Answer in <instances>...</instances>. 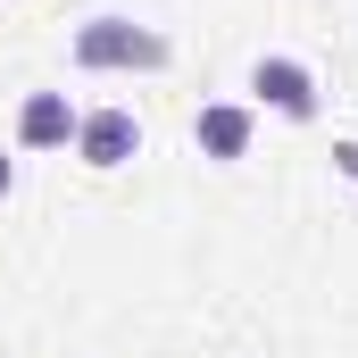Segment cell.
I'll return each mask as SVG.
<instances>
[{
	"instance_id": "cell-1",
	"label": "cell",
	"mask_w": 358,
	"mask_h": 358,
	"mask_svg": "<svg viewBox=\"0 0 358 358\" xmlns=\"http://www.w3.org/2000/svg\"><path fill=\"white\" fill-rule=\"evenodd\" d=\"M176 50L150 34V25H125V17H92V25H76V67H167Z\"/></svg>"
},
{
	"instance_id": "cell-2",
	"label": "cell",
	"mask_w": 358,
	"mask_h": 358,
	"mask_svg": "<svg viewBox=\"0 0 358 358\" xmlns=\"http://www.w3.org/2000/svg\"><path fill=\"white\" fill-rule=\"evenodd\" d=\"M134 150H142L134 108H92V117H76V159L84 167H125Z\"/></svg>"
},
{
	"instance_id": "cell-3",
	"label": "cell",
	"mask_w": 358,
	"mask_h": 358,
	"mask_svg": "<svg viewBox=\"0 0 358 358\" xmlns=\"http://www.w3.org/2000/svg\"><path fill=\"white\" fill-rule=\"evenodd\" d=\"M250 92L267 100L275 117H292V125L317 117V76H308L300 59H259V67H250Z\"/></svg>"
},
{
	"instance_id": "cell-4",
	"label": "cell",
	"mask_w": 358,
	"mask_h": 358,
	"mask_svg": "<svg viewBox=\"0 0 358 358\" xmlns=\"http://www.w3.org/2000/svg\"><path fill=\"white\" fill-rule=\"evenodd\" d=\"M17 142H25V150H59V142H76V108H67V92H34V100L17 108Z\"/></svg>"
},
{
	"instance_id": "cell-5",
	"label": "cell",
	"mask_w": 358,
	"mask_h": 358,
	"mask_svg": "<svg viewBox=\"0 0 358 358\" xmlns=\"http://www.w3.org/2000/svg\"><path fill=\"white\" fill-rule=\"evenodd\" d=\"M192 142H200V159H242V150H250V108H242V100L200 108V117H192Z\"/></svg>"
},
{
	"instance_id": "cell-6",
	"label": "cell",
	"mask_w": 358,
	"mask_h": 358,
	"mask_svg": "<svg viewBox=\"0 0 358 358\" xmlns=\"http://www.w3.org/2000/svg\"><path fill=\"white\" fill-rule=\"evenodd\" d=\"M334 167H342V176L358 183V142H334Z\"/></svg>"
},
{
	"instance_id": "cell-7",
	"label": "cell",
	"mask_w": 358,
	"mask_h": 358,
	"mask_svg": "<svg viewBox=\"0 0 358 358\" xmlns=\"http://www.w3.org/2000/svg\"><path fill=\"white\" fill-rule=\"evenodd\" d=\"M8 183H17V167H8V159H0V200H8Z\"/></svg>"
}]
</instances>
